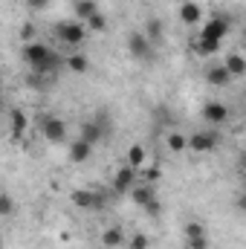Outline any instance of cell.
I'll return each instance as SVG.
<instances>
[{
    "instance_id": "6da1fadb",
    "label": "cell",
    "mask_w": 246,
    "mask_h": 249,
    "mask_svg": "<svg viewBox=\"0 0 246 249\" xmlns=\"http://www.w3.org/2000/svg\"><path fill=\"white\" fill-rule=\"evenodd\" d=\"M20 58L23 64L32 70V72H41V75H55V70L61 67V58L47 47V44H41V41H32V44H23L20 47Z\"/></svg>"
},
{
    "instance_id": "7a4b0ae2",
    "label": "cell",
    "mask_w": 246,
    "mask_h": 249,
    "mask_svg": "<svg viewBox=\"0 0 246 249\" xmlns=\"http://www.w3.org/2000/svg\"><path fill=\"white\" fill-rule=\"evenodd\" d=\"M53 35H55V41H61L64 47H81L84 41H87V23L84 20H78V18H67V20H58L55 26H53Z\"/></svg>"
},
{
    "instance_id": "3957f363",
    "label": "cell",
    "mask_w": 246,
    "mask_h": 249,
    "mask_svg": "<svg viewBox=\"0 0 246 249\" xmlns=\"http://www.w3.org/2000/svg\"><path fill=\"white\" fill-rule=\"evenodd\" d=\"M220 148V133L217 127H197L188 133V151L194 157H203V154H214Z\"/></svg>"
},
{
    "instance_id": "277c9868",
    "label": "cell",
    "mask_w": 246,
    "mask_h": 249,
    "mask_svg": "<svg viewBox=\"0 0 246 249\" xmlns=\"http://www.w3.org/2000/svg\"><path fill=\"white\" fill-rule=\"evenodd\" d=\"M127 53H130V58H136V61H154L157 44H151L142 29H133V32L127 35Z\"/></svg>"
},
{
    "instance_id": "5b68a950",
    "label": "cell",
    "mask_w": 246,
    "mask_h": 249,
    "mask_svg": "<svg viewBox=\"0 0 246 249\" xmlns=\"http://www.w3.org/2000/svg\"><path fill=\"white\" fill-rule=\"evenodd\" d=\"M70 200H72V206L81 209V212H102V209L107 206V197H105L102 191H93V188H75V191L70 194Z\"/></svg>"
},
{
    "instance_id": "8992f818",
    "label": "cell",
    "mask_w": 246,
    "mask_h": 249,
    "mask_svg": "<svg viewBox=\"0 0 246 249\" xmlns=\"http://www.w3.org/2000/svg\"><path fill=\"white\" fill-rule=\"evenodd\" d=\"M38 133L47 142H64L67 139V122L61 116H55V113H44L38 119Z\"/></svg>"
},
{
    "instance_id": "52a82bcc",
    "label": "cell",
    "mask_w": 246,
    "mask_h": 249,
    "mask_svg": "<svg viewBox=\"0 0 246 249\" xmlns=\"http://www.w3.org/2000/svg\"><path fill=\"white\" fill-rule=\"evenodd\" d=\"M139 180H142V174H139L136 168H130L127 162H122V165L113 171L110 188H113V194H130L133 188L139 186Z\"/></svg>"
},
{
    "instance_id": "ba28073f",
    "label": "cell",
    "mask_w": 246,
    "mask_h": 249,
    "mask_svg": "<svg viewBox=\"0 0 246 249\" xmlns=\"http://www.w3.org/2000/svg\"><path fill=\"white\" fill-rule=\"evenodd\" d=\"M200 116H203V122L209 124V127H220V124H226V122H229L232 110H229V107H226L223 102H217V99H209V102L203 105Z\"/></svg>"
},
{
    "instance_id": "9c48e42d",
    "label": "cell",
    "mask_w": 246,
    "mask_h": 249,
    "mask_svg": "<svg viewBox=\"0 0 246 249\" xmlns=\"http://www.w3.org/2000/svg\"><path fill=\"white\" fill-rule=\"evenodd\" d=\"M78 136L87 139L90 145H99L105 136H107V119L105 116H93V119H84L78 124Z\"/></svg>"
},
{
    "instance_id": "30bf717a",
    "label": "cell",
    "mask_w": 246,
    "mask_h": 249,
    "mask_svg": "<svg viewBox=\"0 0 246 249\" xmlns=\"http://www.w3.org/2000/svg\"><path fill=\"white\" fill-rule=\"evenodd\" d=\"M93 151H96V145H90L87 139L75 136V139H70V145H67V160H70L72 165H84V162L93 157Z\"/></svg>"
},
{
    "instance_id": "8fae6325",
    "label": "cell",
    "mask_w": 246,
    "mask_h": 249,
    "mask_svg": "<svg viewBox=\"0 0 246 249\" xmlns=\"http://www.w3.org/2000/svg\"><path fill=\"white\" fill-rule=\"evenodd\" d=\"M203 78H206V84L209 87H229L232 84V72L226 70V64H209L206 70H203Z\"/></svg>"
},
{
    "instance_id": "7c38bea8",
    "label": "cell",
    "mask_w": 246,
    "mask_h": 249,
    "mask_svg": "<svg viewBox=\"0 0 246 249\" xmlns=\"http://www.w3.org/2000/svg\"><path fill=\"white\" fill-rule=\"evenodd\" d=\"M99 244L105 249H122L127 244V232H124L122 226H116V223H110V226H105L102 229V235H99Z\"/></svg>"
},
{
    "instance_id": "4fadbf2b",
    "label": "cell",
    "mask_w": 246,
    "mask_h": 249,
    "mask_svg": "<svg viewBox=\"0 0 246 249\" xmlns=\"http://www.w3.org/2000/svg\"><path fill=\"white\" fill-rule=\"evenodd\" d=\"M124 162L142 174L145 168H151V157H148V148H145V145H139V142H133V145L127 148V154H124Z\"/></svg>"
},
{
    "instance_id": "5bb4252c",
    "label": "cell",
    "mask_w": 246,
    "mask_h": 249,
    "mask_svg": "<svg viewBox=\"0 0 246 249\" xmlns=\"http://www.w3.org/2000/svg\"><path fill=\"white\" fill-rule=\"evenodd\" d=\"M162 145H165V151L168 154H185L188 151V136H185L183 130H177V127H171L168 133H165V139H162Z\"/></svg>"
},
{
    "instance_id": "9a60e30c",
    "label": "cell",
    "mask_w": 246,
    "mask_h": 249,
    "mask_svg": "<svg viewBox=\"0 0 246 249\" xmlns=\"http://www.w3.org/2000/svg\"><path fill=\"white\" fill-rule=\"evenodd\" d=\"M9 130H12V136H23L26 133V127H29V116H26V110L23 107H9Z\"/></svg>"
},
{
    "instance_id": "2e32d148",
    "label": "cell",
    "mask_w": 246,
    "mask_h": 249,
    "mask_svg": "<svg viewBox=\"0 0 246 249\" xmlns=\"http://www.w3.org/2000/svg\"><path fill=\"white\" fill-rule=\"evenodd\" d=\"M226 32H229V20H226V18H209V20L203 23V32H200V35L214 38V41H223Z\"/></svg>"
},
{
    "instance_id": "e0dca14e",
    "label": "cell",
    "mask_w": 246,
    "mask_h": 249,
    "mask_svg": "<svg viewBox=\"0 0 246 249\" xmlns=\"http://www.w3.org/2000/svg\"><path fill=\"white\" fill-rule=\"evenodd\" d=\"M130 200H133V206L145 209L151 200H157V188H154V183H145V180H139V186L130 191Z\"/></svg>"
},
{
    "instance_id": "ac0fdd59",
    "label": "cell",
    "mask_w": 246,
    "mask_h": 249,
    "mask_svg": "<svg viewBox=\"0 0 246 249\" xmlns=\"http://www.w3.org/2000/svg\"><path fill=\"white\" fill-rule=\"evenodd\" d=\"M180 20H183L185 26H197V23L203 20V6H200L197 0L180 3Z\"/></svg>"
},
{
    "instance_id": "d6986e66",
    "label": "cell",
    "mask_w": 246,
    "mask_h": 249,
    "mask_svg": "<svg viewBox=\"0 0 246 249\" xmlns=\"http://www.w3.org/2000/svg\"><path fill=\"white\" fill-rule=\"evenodd\" d=\"M142 32H145V35H148V41H151V44H157V47L165 41V23H162L159 18H148V20H145V26H142Z\"/></svg>"
},
{
    "instance_id": "ffe728a7",
    "label": "cell",
    "mask_w": 246,
    "mask_h": 249,
    "mask_svg": "<svg viewBox=\"0 0 246 249\" xmlns=\"http://www.w3.org/2000/svg\"><path fill=\"white\" fill-rule=\"evenodd\" d=\"M64 67H67L70 72H75V75H84V72H90V58H87L84 53H70V55L64 58Z\"/></svg>"
},
{
    "instance_id": "44dd1931",
    "label": "cell",
    "mask_w": 246,
    "mask_h": 249,
    "mask_svg": "<svg viewBox=\"0 0 246 249\" xmlns=\"http://www.w3.org/2000/svg\"><path fill=\"white\" fill-rule=\"evenodd\" d=\"M191 50H194L197 55H214V53L220 50V41L206 38V35H200V32H197V38L191 41Z\"/></svg>"
},
{
    "instance_id": "7402d4cb",
    "label": "cell",
    "mask_w": 246,
    "mask_h": 249,
    "mask_svg": "<svg viewBox=\"0 0 246 249\" xmlns=\"http://www.w3.org/2000/svg\"><path fill=\"white\" fill-rule=\"evenodd\" d=\"M72 12H75L78 20L87 23V20H90L96 12H102V9H99V0H72Z\"/></svg>"
},
{
    "instance_id": "603a6c76",
    "label": "cell",
    "mask_w": 246,
    "mask_h": 249,
    "mask_svg": "<svg viewBox=\"0 0 246 249\" xmlns=\"http://www.w3.org/2000/svg\"><path fill=\"white\" fill-rule=\"evenodd\" d=\"M223 64H226V70L232 72V78H244L246 75V55L244 53H229V55L223 58Z\"/></svg>"
},
{
    "instance_id": "cb8c5ba5",
    "label": "cell",
    "mask_w": 246,
    "mask_h": 249,
    "mask_svg": "<svg viewBox=\"0 0 246 249\" xmlns=\"http://www.w3.org/2000/svg\"><path fill=\"white\" fill-rule=\"evenodd\" d=\"M87 32H90V35H105V32H107V18H105V12H96V15L87 20Z\"/></svg>"
},
{
    "instance_id": "d4e9b609",
    "label": "cell",
    "mask_w": 246,
    "mask_h": 249,
    "mask_svg": "<svg viewBox=\"0 0 246 249\" xmlns=\"http://www.w3.org/2000/svg\"><path fill=\"white\" fill-rule=\"evenodd\" d=\"M209 232H206V226L200 223V220H185L183 226V238L185 241H191V238H206Z\"/></svg>"
},
{
    "instance_id": "484cf974",
    "label": "cell",
    "mask_w": 246,
    "mask_h": 249,
    "mask_svg": "<svg viewBox=\"0 0 246 249\" xmlns=\"http://www.w3.org/2000/svg\"><path fill=\"white\" fill-rule=\"evenodd\" d=\"M148 247H151V238H148L145 232H133V235H127L124 249H148Z\"/></svg>"
},
{
    "instance_id": "4316f807",
    "label": "cell",
    "mask_w": 246,
    "mask_h": 249,
    "mask_svg": "<svg viewBox=\"0 0 246 249\" xmlns=\"http://www.w3.org/2000/svg\"><path fill=\"white\" fill-rule=\"evenodd\" d=\"M12 214H15V200L9 191H3L0 194V217H12Z\"/></svg>"
},
{
    "instance_id": "83f0119b",
    "label": "cell",
    "mask_w": 246,
    "mask_h": 249,
    "mask_svg": "<svg viewBox=\"0 0 246 249\" xmlns=\"http://www.w3.org/2000/svg\"><path fill=\"white\" fill-rule=\"evenodd\" d=\"M142 212H145V214H148L151 220H157V217L162 214V200H159V197H157V200H151V203H148V206H145Z\"/></svg>"
},
{
    "instance_id": "f1b7e54d",
    "label": "cell",
    "mask_w": 246,
    "mask_h": 249,
    "mask_svg": "<svg viewBox=\"0 0 246 249\" xmlns=\"http://www.w3.org/2000/svg\"><path fill=\"white\" fill-rule=\"evenodd\" d=\"M20 41H23V44H32V41H35V26H32V23H23V26H20Z\"/></svg>"
},
{
    "instance_id": "f546056e",
    "label": "cell",
    "mask_w": 246,
    "mask_h": 249,
    "mask_svg": "<svg viewBox=\"0 0 246 249\" xmlns=\"http://www.w3.org/2000/svg\"><path fill=\"white\" fill-rule=\"evenodd\" d=\"M23 6H26L29 12H44V9L50 6V0H23Z\"/></svg>"
},
{
    "instance_id": "4dcf8cb0",
    "label": "cell",
    "mask_w": 246,
    "mask_h": 249,
    "mask_svg": "<svg viewBox=\"0 0 246 249\" xmlns=\"http://www.w3.org/2000/svg\"><path fill=\"white\" fill-rule=\"evenodd\" d=\"M185 249H209V235H206V238H191V241H185Z\"/></svg>"
},
{
    "instance_id": "1f68e13d",
    "label": "cell",
    "mask_w": 246,
    "mask_h": 249,
    "mask_svg": "<svg viewBox=\"0 0 246 249\" xmlns=\"http://www.w3.org/2000/svg\"><path fill=\"white\" fill-rule=\"evenodd\" d=\"M235 209H238V212H244V214H246V188L241 191V194H238V197H235Z\"/></svg>"
},
{
    "instance_id": "d6a6232c",
    "label": "cell",
    "mask_w": 246,
    "mask_h": 249,
    "mask_svg": "<svg viewBox=\"0 0 246 249\" xmlns=\"http://www.w3.org/2000/svg\"><path fill=\"white\" fill-rule=\"evenodd\" d=\"M238 165H241V171L246 174V148H244V154H241V160H238Z\"/></svg>"
},
{
    "instance_id": "836d02e7",
    "label": "cell",
    "mask_w": 246,
    "mask_h": 249,
    "mask_svg": "<svg viewBox=\"0 0 246 249\" xmlns=\"http://www.w3.org/2000/svg\"><path fill=\"white\" fill-rule=\"evenodd\" d=\"M244 44H246V29H244Z\"/></svg>"
}]
</instances>
